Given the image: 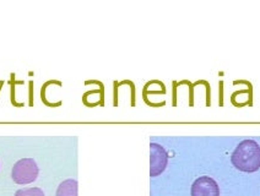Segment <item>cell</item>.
<instances>
[{"mask_svg": "<svg viewBox=\"0 0 260 196\" xmlns=\"http://www.w3.org/2000/svg\"><path fill=\"white\" fill-rule=\"evenodd\" d=\"M231 160L238 170L256 172L260 168V146L254 140H243L232 153Z\"/></svg>", "mask_w": 260, "mask_h": 196, "instance_id": "obj_1", "label": "cell"}, {"mask_svg": "<svg viewBox=\"0 0 260 196\" xmlns=\"http://www.w3.org/2000/svg\"><path fill=\"white\" fill-rule=\"evenodd\" d=\"M39 174V168L33 158H21L13 164L11 170V178L16 184L33 183Z\"/></svg>", "mask_w": 260, "mask_h": 196, "instance_id": "obj_2", "label": "cell"}, {"mask_svg": "<svg viewBox=\"0 0 260 196\" xmlns=\"http://www.w3.org/2000/svg\"><path fill=\"white\" fill-rule=\"evenodd\" d=\"M168 164V155L165 147L160 143L151 142L150 143V177H158L161 173L165 172Z\"/></svg>", "mask_w": 260, "mask_h": 196, "instance_id": "obj_3", "label": "cell"}, {"mask_svg": "<svg viewBox=\"0 0 260 196\" xmlns=\"http://www.w3.org/2000/svg\"><path fill=\"white\" fill-rule=\"evenodd\" d=\"M190 192L191 196H220V187L211 177L204 175L193 183Z\"/></svg>", "mask_w": 260, "mask_h": 196, "instance_id": "obj_4", "label": "cell"}, {"mask_svg": "<svg viewBox=\"0 0 260 196\" xmlns=\"http://www.w3.org/2000/svg\"><path fill=\"white\" fill-rule=\"evenodd\" d=\"M77 181L75 179H66L58 186L55 196H77Z\"/></svg>", "mask_w": 260, "mask_h": 196, "instance_id": "obj_5", "label": "cell"}, {"mask_svg": "<svg viewBox=\"0 0 260 196\" xmlns=\"http://www.w3.org/2000/svg\"><path fill=\"white\" fill-rule=\"evenodd\" d=\"M15 196H44V192L39 187H26L17 190Z\"/></svg>", "mask_w": 260, "mask_h": 196, "instance_id": "obj_6", "label": "cell"}]
</instances>
